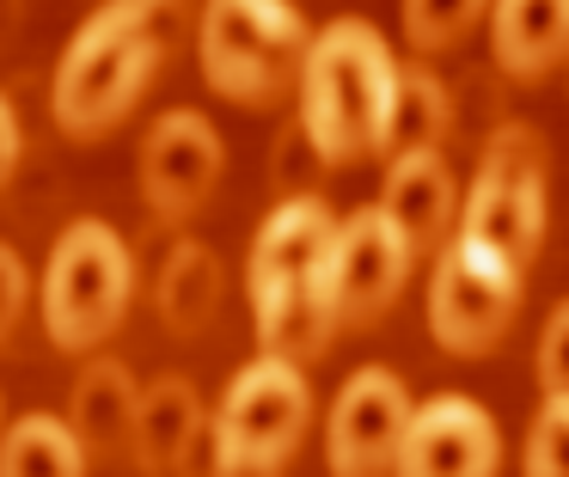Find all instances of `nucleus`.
<instances>
[{"label": "nucleus", "instance_id": "f257e3e1", "mask_svg": "<svg viewBox=\"0 0 569 477\" xmlns=\"http://www.w3.org/2000/svg\"><path fill=\"white\" fill-rule=\"evenodd\" d=\"M197 0H104L56 61L50 117L74 141L111 135L178 56Z\"/></svg>", "mask_w": 569, "mask_h": 477}, {"label": "nucleus", "instance_id": "f03ea898", "mask_svg": "<svg viewBox=\"0 0 569 477\" xmlns=\"http://www.w3.org/2000/svg\"><path fill=\"white\" fill-rule=\"evenodd\" d=\"M398 56L380 24L331 19L300 61V141L319 166H361L386 153L398 105Z\"/></svg>", "mask_w": 569, "mask_h": 477}, {"label": "nucleus", "instance_id": "7ed1b4c3", "mask_svg": "<svg viewBox=\"0 0 569 477\" xmlns=\"http://www.w3.org/2000/svg\"><path fill=\"white\" fill-rule=\"evenodd\" d=\"M331 232H337V215L312 190L282 196L263 215L246 257V288H251V325H258V342L270 355L312 361L337 337L331 312H325V281H319Z\"/></svg>", "mask_w": 569, "mask_h": 477}, {"label": "nucleus", "instance_id": "20e7f679", "mask_svg": "<svg viewBox=\"0 0 569 477\" xmlns=\"http://www.w3.org/2000/svg\"><path fill=\"white\" fill-rule=\"evenodd\" d=\"M307 43L312 31L295 0H202L197 7L202 86L239 110H270L282 92H295Z\"/></svg>", "mask_w": 569, "mask_h": 477}, {"label": "nucleus", "instance_id": "39448f33", "mask_svg": "<svg viewBox=\"0 0 569 477\" xmlns=\"http://www.w3.org/2000/svg\"><path fill=\"white\" fill-rule=\"evenodd\" d=\"M520 300H527V264L478 232L453 227L435 245L429 288H422V318H429L435 349L453 361H483L496 342L515 330Z\"/></svg>", "mask_w": 569, "mask_h": 477}, {"label": "nucleus", "instance_id": "423d86ee", "mask_svg": "<svg viewBox=\"0 0 569 477\" xmlns=\"http://www.w3.org/2000/svg\"><path fill=\"white\" fill-rule=\"evenodd\" d=\"M312 428V386L300 374V361L263 349L258 361H246L227 379L221 404L209 416V465L221 477H258L282 471L300 453Z\"/></svg>", "mask_w": 569, "mask_h": 477}, {"label": "nucleus", "instance_id": "0eeeda50", "mask_svg": "<svg viewBox=\"0 0 569 477\" xmlns=\"http://www.w3.org/2000/svg\"><path fill=\"white\" fill-rule=\"evenodd\" d=\"M129 294H136V257H129L123 232L111 220H74L62 227L50 264H43V288H38V312L56 349L87 355L123 325Z\"/></svg>", "mask_w": 569, "mask_h": 477}, {"label": "nucleus", "instance_id": "6e6552de", "mask_svg": "<svg viewBox=\"0 0 569 477\" xmlns=\"http://www.w3.org/2000/svg\"><path fill=\"white\" fill-rule=\"evenodd\" d=\"M459 227L502 245L515 264L539 257L545 227H551V159H545V135L532 122L490 129L478 171L459 196Z\"/></svg>", "mask_w": 569, "mask_h": 477}, {"label": "nucleus", "instance_id": "1a4fd4ad", "mask_svg": "<svg viewBox=\"0 0 569 477\" xmlns=\"http://www.w3.org/2000/svg\"><path fill=\"white\" fill-rule=\"evenodd\" d=\"M410 269H417V245L405 239L392 215L380 202L356 208L349 220H337L331 245H325V312L337 330L373 325V318L392 312V300L405 294Z\"/></svg>", "mask_w": 569, "mask_h": 477}, {"label": "nucleus", "instance_id": "9d476101", "mask_svg": "<svg viewBox=\"0 0 569 477\" xmlns=\"http://www.w3.org/2000/svg\"><path fill=\"white\" fill-rule=\"evenodd\" d=\"M227 171V141L202 110H166L141 135L136 183L153 220H190L209 208L214 183Z\"/></svg>", "mask_w": 569, "mask_h": 477}, {"label": "nucleus", "instance_id": "9b49d317", "mask_svg": "<svg viewBox=\"0 0 569 477\" xmlns=\"http://www.w3.org/2000/svg\"><path fill=\"white\" fill-rule=\"evenodd\" d=\"M410 386L392 367L368 361L337 386L331 416H325V465L337 477H373L398 465V440L410 423Z\"/></svg>", "mask_w": 569, "mask_h": 477}, {"label": "nucleus", "instance_id": "f8f14e48", "mask_svg": "<svg viewBox=\"0 0 569 477\" xmlns=\"http://www.w3.org/2000/svg\"><path fill=\"white\" fill-rule=\"evenodd\" d=\"M405 477H490L502 471V428L471 391H435L410 404L398 465Z\"/></svg>", "mask_w": 569, "mask_h": 477}, {"label": "nucleus", "instance_id": "ddd939ff", "mask_svg": "<svg viewBox=\"0 0 569 477\" xmlns=\"http://www.w3.org/2000/svg\"><path fill=\"white\" fill-rule=\"evenodd\" d=\"M380 208L405 227V239L417 251H435L459 227V183H453V166L441 159V147H398L386 159Z\"/></svg>", "mask_w": 569, "mask_h": 477}, {"label": "nucleus", "instance_id": "4468645a", "mask_svg": "<svg viewBox=\"0 0 569 477\" xmlns=\"http://www.w3.org/2000/svg\"><path fill=\"white\" fill-rule=\"evenodd\" d=\"M209 447V416H202V391L184 374H160L141 386L136 404V435H129V465L136 471H184Z\"/></svg>", "mask_w": 569, "mask_h": 477}, {"label": "nucleus", "instance_id": "2eb2a0df", "mask_svg": "<svg viewBox=\"0 0 569 477\" xmlns=\"http://www.w3.org/2000/svg\"><path fill=\"white\" fill-rule=\"evenodd\" d=\"M483 24L508 80H551L569 61V0H490Z\"/></svg>", "mask_w": 569, "mask_h": 477}, {"label": "nucleus", "instance_id": "dca6fc26", "mask_svg": "<svg viewBox=\"0 0 569 477\" xmlns=\"http://www.w3.org/2000/svg\"><path fill=\"white\" fill-rule=\"evenodd\" d=\"M136 404H141V379L117 355H92L80 367L74 391H68V428L80 435L87 459H129Z\"/></svg>", "mask_w": 569, "mask_h": 477}, {"label": "nucleus", "instance_id": "f3484780", "mask_svg": "<svg viewBox=\"0 0 569 477\" xmlns=\"http://www.w3.org/2000/svg\"><path fill=\"white\" fill-rule=\"evenodd\" d=\"M221 257H214V245L202 239H178L172 251H166V269H160V288H153V306H160L166 330L172 337H202L214 318V306H221Z\"/></svg>", "mask_w": 569, "mask_h": 477}, {"label": "nucleus", "instance_id": "a211bd4d", "mask_svg": "<svg viewBox=\"0 0 569 477\" xmlns=\"http://www.w3.org/2000/svg\"><path fill=\"white\" fill-rule=\"evenodd\" d=\"M92 471L80 435L68 428V416L31 410L13 428H0V477H80Z\"/></svg>", "mask_w": 569, "mask_h": 477}, {"label": "nucleus", "instance_id": "6ab92c4d", "mask_svg": "<svg viewBox=\"0 0 569 477\" xmlns=\"http://www.w3.org/2000/svg\"><path fill=\"white\" fill-rule=\"evenodd\" d=\"M483 12H490V0H398L405 43L417 49V56H447V49H459L483 24Z\"/></svg>", "mask_w": 569, "mask_h": 477}, {"label": "nucleus", "instance_id": "aec40b11", "mask_svg": "<svg viewBox=\"0 0 569 477\" xmlns=\"http://www.w3.org/2000/svg\"><path fill=\"white\" fill-rule=\"evenodd\" d=\"M441 135H447V92L422 68H405L398 73L392 141H386V153H398V147H441Z\"/></svg>", "mask_w": 569, "mask_h": 477}, {"label": "nucleus", "instance_id": "412c9836", "mask_svg": "<svg viewBox=\"0 0 569 477\" xmlns=\"http://www.w3.org/2000/svg\"><path fill=\"white\" fill-rule=\"evenodd\" d=\"M527 477H569V391H545L520 447Z\"/></svg>", "mask_w": 569, "mask_h": 477}, {"label": "nucleus", "instance_id": "4be33fe9", "mask_svg": "<svg viewBox=\"0 0 569 477\" xmlns=\"http://www.w3.org/2000/svg\"><path fill=\"white\" fill-rule=\"evenodd\" d=\"M532 374L545 391H569V300L551 306V318L539 325V349H532Z\"/></svg>", "mask_w": 569, "mask_h": 477}, {"label": "nucleus", "instance_id": "5701e85b", "mask_svg": "<svg viewBox=\"0 0 569 477\" xmlns=\"http://www.w3.org/2000/svg\"><path fill=\"white\" fill-rule=\"evenodd\" d=\"M26 300H31V276H26V257L13 251V245L0 239V342L19 330V318H26Z\"/></svg>", "mask_w": 569, "mask_h": 477}, {"label": "nucleus", "instance_id": "b1692460", "mask_svg": "<svg viewBox=\"0 0 569 477\" xmlns=\"http://www.w3.org/2000/svg\"><path fill=\"white\" fill-rule=\"evenodd\" d=\"M13 171H19V110L7 105V92H0V190H7Z\"/></svg>", "mask_w": 569, "mask_h": 477}, {"label": "nucleus", "instance_id": "393cba45", "mask_svg": "<svg viewBox=\"0 0 569 477\" xmlns=\"http://www.w3.org/2000/svg\"><path fill=\"white\" fill-rule=\"evenodd\" d=\"M0 416H7V404H0Z\"/></svg>", "mask_w": 569, "mask_h": 477}]
</instances>
